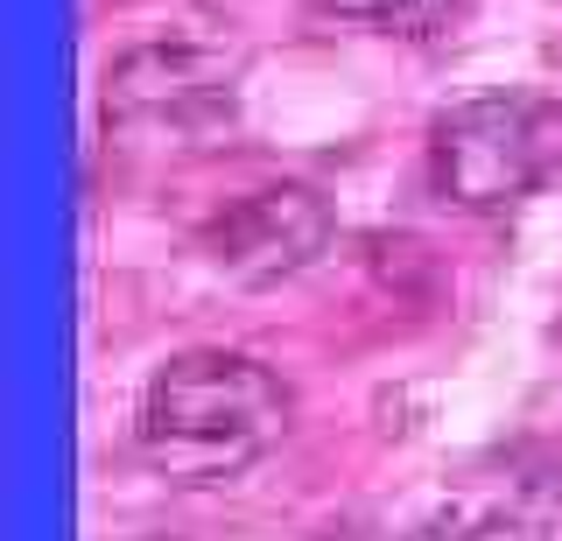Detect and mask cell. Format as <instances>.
Listing matches in <instances>:
<instances>
[{
    "label": "cell",
    "mask_w": 562,
    "mask_h": 541,
    "mask_svg": "<svg viewBox=\"0 0 562 541\" xmlns=\"http://www.w3.org/2000/svg\"><path fill=\"white\" fill-rule=\"evenodd\" d=\"M295 422V401L281 387L274 365L204 345V352H176L155 365L134 408V450L148 458L155 478L204 493V485L246 478Z\"/></svg>",
    "instance_id": "cell-1"
},
{
    "label": "cell",
    "mask_w": 562,
    "mask_h": 541,
    "mask_svg": "<svg viewBox=\"0 0 562 541\" xmlns=\"http://www.w3.org/2000/svg\"><path fill=\"white\" fill-rule=\"evenodd\" d=\"M105 148L127 162H183L239 127V57L211 43H140L105 71Z\"/></svg>",
    "instance_id": "cell-2"
},
{
    "label": "cell",
    "mask_w": 562,
    "mask_h": 541,
    "mask_svg": "<svg viewBox=\"0 0 562 541\" xmlns=\"http://www.w3.org/2000/svg\"><path fill=\"white\" fill-rule=\"evenodd\" d=\"M562 177V99L485 92L429 120V183L457 212H506Z\"/></svg>",
    "instance_id": "cell-3"
},
{
    "label": "cell",
    "mask_w": 562,
    "mask_h": 541,
    "mask_svg": "<svg viewBox=\"0 0 562 541\" xmlns=\"http://www.w3.org/2000/svg\"><path fill=\"white\" fill-rule=\"evenodd\" d=\"M338 218H330L324 190L310 183H260L233 198L218 218L204 225V253L218 274H233L246 289H268V282H289L303 274L316 253L330 247Z\"/></svg>",
    "instance_id": "cell-4"
},
{
    "label": "cell",
    "mask_w": 562,
    "mask_h": 541,
    "mask_svg": "<svg viewBox=\"0 0 562 541\" xmlns=\"http://www.w3.org/2000/svg\"><path fill=\"white\" fill-rule=\"evenodd\" d=\"M310 14L345 29H373V36H401V43H436L471 14V0H310Z\"/></svg>",
    "instance_id": "cell-5"
},
{
    "label": "cell",
    "mask_w": 562,
    "mask_h": 541,
    "mask_svg": "<svg viewBox=\"0 0 562 541\" xmlns=\"http://www.w3.org/2000/svg\"><path fill=\"white\" fill-rule=\"evenodd\" d=\"M401 541H549V528L514 499H450Z\"/></svg>",
    "instance_id": "cell-6"
}]
</instances>
